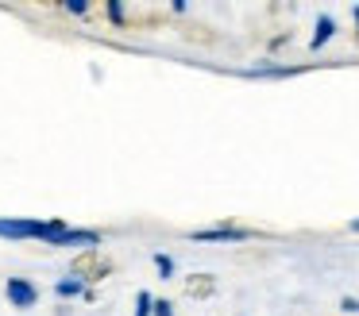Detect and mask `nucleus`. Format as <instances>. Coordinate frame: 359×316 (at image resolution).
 <instances>
[{
  "mask_svg": "<svg viewBox=\"0 0 359 316\" xmlns=\"http://www.w3.org/2000/svg\"><path fill=\"white\" fill-rule=\"evenodd\" d=\"M62 220H16V216H0V239H39L50 243L58 235Z\"/></svg>",
  "mask_w": 359,
  "mask_h": 316,
  "instance_id": "obj_1",
  "label": "nucleus"
},
{
  "mask_svg": "<svg viewBox=\"0 0 359 316\" xmlns=\"http://www.w3.org/2000/svg\"><path fill=\"white\" fill-rule=\"evenodd\" d=\"M93 243H101V235L97 231H86V228H58V235L50 239V247H93Z\"/></svg>",
  "mask_w": 359,
  "mask_h": 316,
  "instance_id": "obj_2",
  "label": "nucleus"
},
{
  "mask_svg": "<svg viewBox=\"0 0 359 316\" xmlns=\"http://www.w3.org/2000/svg\"><path fill=\"white\" fill-rule=\"evenodd\" d=\"M4 293H8V301L16 308H32L35 301H39V289H35L32 282H24V277H8V289Z\"/></svg>",
  "mask_w": 359,
  "mask_h": 316,
  "instance_id": "obj_3",
  "label": "nucleus"
},
{
  "mask_svg": "<svg viewBox=\"0 0 359 316\" xmlns=\"http://www.w3.org/2000/svg\"><path fill=\"white\" fill-rule=\"evenodd\" d=\"M197 243H220V239H232V243H240V239H248V231L240 228H205V231H194Z\"/></svg>",
  "mask_w": 359,
  "mask_h": 316,
  "instance_id": "obj_4",
  "label": "nucleus"
},
{
  "mask_svg": "<svg viewBox=\"0 0 359 316\" xmlns=\"http://www.w3.org/2000/svg\"><path fill=\"white\" fill-rule=\"evenodd\" d=\"M332 31H336V23L328 20V15H320V20H317V35H313V50H317V46H325L328 39H332Z\"/></svg>",
  "mask_w": 359,
  "mask_h": 316,
  "instance_id": "obj_5",
  "label": "nucleus"
},
{
  "mask_svg": "<svg viewBox=\"0 0 359 316\" xmlns=\"http://www.w3.org/2000/svg\"><path fill=\"white\" fill-rule=\"evenodd\" d=\"M74 293H81V282H78V277H66V282H58V297H74Z\"/></svg>",
  "mask_w": 359,
  "mask_h": 316,
  "instance_id": "obj_6",
  "label": "nucleus"
},
{
  "mask_svg": "<svg viewBox=\"0 0 359 316\" xmlns=\"http://www.w3.org/2000/svg\"><path fill=\"white\" fill-rule=\"evenodd\" d=\"M147 312H151V297L140 293V297H135V316H147Z\"/></svg>",
  "mask_w": 359,
  "mask_h": 316,
  "instance_id": "obj_7",
  "label": "nucleus"
},
{
  "mask_svg": "<svg viewBox=\"0 0 359 316\" xmlns=\"http://www.w3.org/2000/svg\"><path fill=\"white\" fill-rule=\"evenodd\" d=\"M155 266L163 270V277H170V274H174V262L166 259V254H155Z\"/></svg>",
  "mask_w": 359,
  "mask_h": 316,
  "instance_id": "obj_8",
  "label": "nucleus"
},
{
  "mask_svg": "<svg viewBox=\"0 0 359 316\" xmlns=\"http://www.w3.org/2000/svg\"><path fill=\"white\" fill-rule=\"evenodd\" d=\"M151 305H155V316H174V312H170V305H166V301H151Z\"/></svg>",
  "mask_w": 359,
  "mask_h": 316,
  "instance_id": "obj_9",
  "label": "nucleus"
},
{
  "mask_svg": "<svg viewBox=\"0 0 359 316\" xmlns=\"http://www.w3.org/2000/svg\"><path fill=\"white\" fill-rule=\"evenodd\" d=\"M351 231H359V220H351Z\"/></svg>",
  "mask_w": 359,
  "mask_h": 316,
  "instance_id": "obj_10",
  "label": "nucleus"
},
{
  "mask_svg": "<svg viewBox=\"0 0 359 316\" xmlns=\"http://www.w3.org/2000/svg\"><path fill=\"white\" fill-rule=\"evenodd\" d=\"M355 20H359V8H355Z\"/></svg>",
  "mask_w": 359,
  "mask_h": 316,
  "instance_id": "obj_11",
  "label": "nucleus"
}]
</instances>
